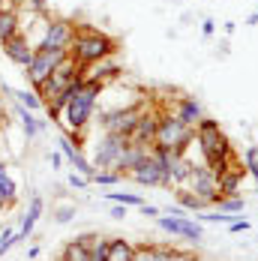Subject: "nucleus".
Instances as JSON below:
<instances>
[{"label": "nucleus", "instance_id": "33", "mask_svg": "<svg viewBox=\"0 0 258 261\" xmlns=\"http://www.w3.org/2000/svg\"><path fill=\"white\" fill-rule=\"evenodd\" d=\"M48 162H51V168L57 171V168L63 165V156H60V150H54V153H48Z\"/></svg>", "mask_w": 258, "mask_h": 261}, {"label": "nucleus", "instance_id": "25", "mask_svg": "<svg viewBox=\"0 0 258 261\" xmlns=\"http://www.w3.org/2000/svg\"><path fill=\"white\" fill-rule=\"evenodd\" d=\"M216 207L222 210V213H243V207H246V201L240 198V195H234V198H222Z\"/></svg>", "mask_w": 258, "mask_h": 261}, {"label": "nucleus", "instance_id": "3", "mask_svg": "<svg viewBox=\"0 0 258 261\" xmlns=\"http://www.w3.org/2000/svg\"><path fill=\"white\" fill-rule=\"evenodd\" d=\"M195 141V129L180 123L174 114H159V126H156V141L153 144H162V147H171L174 153L186 156L189 144Z\"/></svg>", "mask_w": 258, "mask_h": 261}, {"label": "nucleus", "instance_id": "32", "mask_svg": "<svg viewBox=\"0 0 258 261\" xmlns=\"http://www.w3.org/2000/svg\"><path fill=\"white\" fill-rule=\"evenodd\" d=\"M201 33H204V36H213V33H216V21H213V18H204V21H201Z\"/></svg>", "mask_w": 258, "mask_h": 261}, {"label": "nucleus", "instance_id": "14", "mask_svg": "<svg viewBox=\"0 0 258 261\" xmlns=\"http://www.w3.org/2000/svg\"><path fill=\"white\" fill-rule=\"evenodd\" d=\"M156 126H159V114H153V111H141V117H138V123H135V129H132V135H129V141L132 144H144V147H150L156 141Z\"/></svg>", "mask_w": 258, "mask_h": 261}, {"label": "nucleus", "instance_id": "12", "mask_svg": "<svg viewBox=\"0 0 258 261\" xmlns=\"http://www.w3.org/2000/svg\"><path fill=\"white\" fill-rule=\"evenodd\" d=\"M57 150H60V156L66 159V162H69V165L75 168L78 174H84L87 180H90V177L96 174V168H93V162H90V159L84 156V153H81V147H75V144H72V141H69L66 135H63V138L57 141Z\"/></svg>", "mask_w": 258, "mask_h": 261}, {"label": "nucleus", "instance_id": "17", "mask_svg": "<svg viewBox=\"0 0 258 261\" xmlns=\"http://www.w3.org/2000/svg\"><path fill=\"white\" fill-rule=\"evenodd\" d=\"M18 204V183L12 180L6 162H0V210H12Z\"/></svg>", "mask_w": 258, "mask_h": 261}, {"label": "nucleus", "instance_id": "36", "mask_svg": "<svg viewBox=\"0 0 258 261\" xmlns=\"http://www.w3.org/2000/svg\"><path fill=\"white\" fill-rule=\"evenodd\" d=\"M246 24H252V27H258V12H252L249 18H246Z\"/></svg>", "mask_w": 258, "mask_h": 261}, {"label": "nucleus", "instance_id": "10", "mask_svg": "<svg viewBox=\"0 0 258 261\" xmlns=\"http://www.w3.org/2000/svg\"><path fill=\"white\" fill-rule=\"evenodd\" d=\"M126 177H132V180L138 183V186H162V189H171L153 153H147V156L141 159V162H138V165H135L132 171H129Z\"/></svg>", "mask_w": 258, "mask_h": 261}, {"label": "nucleus", "instance_id": "29", "mask_svg": "<svg viewBox=\"0 0 258 261\" xmlns=\"http://www.w3.org/2000/svg\"><path fill=\"white\" fill-rule=\"evenodd\" d=\"M69 186H72V189H84V186H90V180H87V177H84V174H78V171H72V174H69Z\"/></svg>", "mask_w": 258, "mask_h": 261}, {"label": "nucleus", "instance_id": "24", "mask_svg": "<svg viewBox=\"0 0 258 261\" xmlns=\"http://www.w3.org/2000/svg\"><path fill=\"white\" fill-rule=\"evenodd\" d=\"M120 180H123V174H117V171H111V168H99V171L90 177V183H96V186H117Z\"/></svg>", "mask_w": 258, "mask_h": 261}, {"label": "nucleus", "instance_id": "23", "mask_svg": "<svg viewBox=\"0 0 258 261\" xmlns=\"http://www.w3.org/2000/svg\"><path fill=\"white\" fill-rule=\"evenodd\" d=\"M105 198L114 201V204H123V207H141L144 204V198L135 195V192H105Z\"/></svg>", "mask_w": 258, "mask_h": 261}, {"label": "nucleus", "instance_id": "20", "mask_svg": "<svg viewBox=\"0 0 258 261\" xmlns=\"http://www.w3.org/2000/svg\"><path fill=\"white\" fill-rule=\"evenodd\" d=\"M102 261H135V246H129L123 237H111Z\"/></svg>", "mask_w": 258, "mask_h": 261}, {"label": "nucleus", "instance_id": "4", "mask_svg": "<svg viewBox=\"0 0 258 261\" xmlns=\"http://www.w3.org/2000/svg\"><path fill=\"white\" fill-rule=\"evenodd\" d=\"M69 57V51L66 48H48V45H33V57H30V63L24 66V75L27 81H30V87H36L42 79H48L54 69L63 63Z\"/></svg>", "mask_w": 258, "mask_h": 261}, {"label": "nucleus", "instance_id": "26", "mask_svg": "<svg viewBox=\"0 0 258 261\" xmlns=\"http://www.w3.org/2000/svg\"><path fill=\"white\" fill-rule=\"evenodd\" d=\"M72 219H75V204H63V207H57V213H54V222L57 225H66Z\"/></svg>", "mask_w": 258, "mask_h": 261}, {"label": "nucleus", "instance_id": "21", "mask_svg": "<svg viewBox=\"0 0 258 261\" xmlns=\"http://www.w3.org/2000/svg\"><path fill=\"white\" fill-rule=\"evenodd\" d=\"M0 93H6V96H12L18 105H24L27 111H39L42 108V99L36 96V90H15V87H9V84H3L0 87Z\"/></svg>", "mask_w": 258, "mask_h": 261}, {"label": "nucleus", "instance_id": "2", "mask_svg": "<svg viewBox=\"0 0 258 261\" xmlns=\"http://www.w3.org/2000/svg\"><path fill=\"white\" fill-rule=\"evenodd\" d=\"M102 84L96 79H87L84 81V87L78 90L75 96L69 99V105L63 108V114H60V120H63V126L72 132H84L90 126V120H93V114H96V102H99V96H102Z\"/></svg>", "mask_w": 258, "mask_h": 261}, {"label": "nucleus", "instance_id": "5", "mask_svg": "<svg viewBox=\"0 0 258 261\" xmlns=\"http://www.w3.org/2000/svg\"><path fill=\"white\" fill-rule=\"evenodd\" d=\"M129 147V138L126 135H111V132H105L102 138L96 141V153H93V168H111L114 171V165L120 162L123 156V150Z\"/></svg>", "mask_w": 258, "mask_h": 261}, {"label": "nucleus", "instance_id": "6", "mask_svg": "<svg viewBox=\"0 0 258 261\" xmlns=\"http://www.w3.org/2000/svg\"><path fill=\"white\" fill-rule=\"evenodd\" d=\"M186 189H192L198 198H204L210 207H216V204L222 201V195H219V189H216V174H213L207 165H192V174H189V180H186Z\"/></svg>", "mask_w": 258, "mask_h": 261}, {"label": "nucleus", "instance_id": "13", "mask_svg": "<svg viewBox=\"0 0 258 261\" xmlns=\"http://www.w3.org/2000/svg\"><path fill=\"white\" fill-rule=\"evenodd\" d=\"M45 213V201H42V195L39 192H33L30 195V204H27L24 216H21V228L15 231V243H21L27 237L33 234V228H36V222H39V216Z\"/></svg>", "mask_w": 258, "mask_h": 261}, {"label": "nucleus", "instance_id": "38", "mask_svg": "<svg viewBox=\"0 0 258 261\" xmlns=\"http://www.w3.org/2000/svg\"><path fill=\"white\" fill-rule=\"evenodd\" d=\"M0 111H3V96H0Z\"/></svg>", "mask_w": 258, "mask_h": 261}, {"label": "nucleus", "instance_id": "34", "mask_svg": "<svg viewBox=\"0 0 258 261\" xmlns=\"http://www.w3.org/2000/svg\"><path fill=\"white\" fill-rule=\"evenodd\" d=\"M141 216H159V207H153V204H141Z\"/></svg>", "mask_w": 258, "mask_h": 261}, {"label": "nucleus", "instance_id": "8", "mask_svg": "<svg viewBox=\"0 0 258 261\" xmlns=\"http://www.w3.org/2000/svg\"><path fill=\"white\" fill-rule=\"evenodd\" d=\"M138 117H141V108L138 105H123V108H114V111H108L102 114V129L111 132V135H132L135 129V123H138Z\"/></svg>", "mask_w": 258, "mask_h": 261}, {"label": "nucleus", "instance_id": "19", "mask_svg": "<svg viewBox=\"0 0 258 261\" xmlns=\"http://www.w3.org/2000/svg\"><path fill=\"white\" fill-rule=\"evenodd\" d=\"M21 30V15L12 6H0V45Z\"/></svg>", "mask_w": 258, "mask_h": 261}, {"label": "nucleus", "instance_id": "7", "mask_svg": "<svg viewBox=\"0 0 258 261\" xmlns=\"http://www.w3.org/2000/svg\"><path fill=\"white\" fill-rule=\"evenodd\" d=\"M72 36H75V21L69 18H48L42 27V39L36 45H48V48H66L72 45Z\"/></svg>", "mask_w": 258, "mask_h": 261}, {"label": "nucleus", "instance_id": "27", "mask_svg": "<svg viewBox=\"0 0 258 261\" xmlns=\"http://www.w3.org/2000/svg\"><path fill=\"white\" fill-rule=\"evenodd\" d=\"M12 246H15V228H3V234H0V258H3Z\"/></svg>", "mask_w": 258, "mask_h": 261}, {"label": "nucleus", "instance_id": "30", "mask_svg": "<svg viewBox=\"0 0 258 261\" xmlns=\"http://www.w3.org/2000/svg\"><path fill=\"white\" fill-rule=\"evenodd\" d=\"M246 228H249V219H240V216H237L234 222H228V231H231V234H240V231H246Z\"/></svg>", "mask_w": 258, "mask_h": 261}, {"label": "nucleus", "instance_id": "11", "mask_svg": "<svg viewBox=\"0 0 258 261\" xmlns=\"http://www.w3.org/2000/svg\"><path fill=\"white\" fill-rule=\"evenodd\" d=\"M0 51L6 54V60H12L15 66H21L24 69L27 63H30V57H33V42H30V36L27 33H15V36H9L3 45H0Z\"/></svg>", "mask_w": 258, "mask_h": 261}, {"label": "nucleus", "instance_id": "37", "mask_svg": "<svg viewBox=\"0 0 258 261\" xmlns=\"http://www.w3.org/2000/svg\"><path fill=\"white\" fill-rule=\"evenodd\" d=\"M3 126H6V120H3V114H0V129H3Z\"/></svg>", "mask_w": 258, "mask_h": 261}, {"label": "nucleus", "instance_id": "1", "mask_svg": "<svg viewBox=\"0 0 258 261\" xmlns=\"http://www.w3.org/2000/svg\"><path fill=\"white\" fill-rule=\"evenodd\" d=\"M117 54V39L108 36L102 30L90 24H75V36H72V45H69V57L75 60L78 66L90 69L93 63L108 60Z\"/></svg>", "mask_w": 258, "mask_h": 261}, {"label": "nucleus", "instance_id": "18", "mask_svg": "<svg viewBox=\"0 0 258 261\" xmlns=\"http://www.w3.org/2000/svg\"><path fill=\"white\" fill-rule=\"evenodd\" d=\"M174 117H177L180 123H186V126H195V123L204 117V108H201V102H198L195 96H180V99H177Z\"/></svg>", "mask_w": 258, "mask_h": 261}, {"label": "nucleus", "instance_id": "15", "mask_svg": "<svg viewBox=\"0 0 258 261\" xmlns=\"http://www.w3.org/2000/svg\"><path fill=\"white\" fill-rule=\"evenodd\" d=\"M93 234H81L75 240H69L60 252V261H93Z\"/></svg>", "mask_w": 258, "mask_h": 261}, {"label": "nucleus", "instance_id": "35", "mask_svg": "<svg viewBox=\"0 0 258 261\" xmlns=\"http://www.w3.org/2000/svg\"><path fill=\"white\" fill-rule=\"evenodd\" d=\"M111 216H114V219H123V216H126V207H123V204H114V207H111Z\"/></svg>", "mask_w": 258, "mask_h": 261}, {"label": "nucleus", "instance_id": "9", "mask_svg": "<svg viewBox=\"0 0 258 261\" xmlns=\"http://www.w3.org/2000/svg\"><path fill=\"white\" fill-rule=\"evenodd\" d=\"M156 225L162 228V231H168V234L174 237H183V240H204V228H201V222L198 219H189V216H156Z\"/></svg>", "mask_w": 258, "mask_h": 261}, {"label": "nucleus", "instance_id": "16", "mask_svg": "<svg viewBox=\"0 0 258 261\" xmlns=\"http://www.w3.org/2000/svg\"><path fill=\"white\" fill-rule=\"evenodd\" d=\"M12 111H15V117H18V123H21V132H24V138L27 141H33V138H36V135H39V132H45V126H48V123H45V120H39V117H36V111H27L24 105H12Z\"/></svg>", "mask_w": 258, "mask_h": 261}, {"label": "nucleus", "instance_id": "31", "mask_svg": "<svg viewBox=\"0 0 258 261\" xmlns=\"http://www.w3.org/2000/svg\"><path fill=\"white\" fill-rule=\"evenodd\" d=\"M171 261H198V255H192V252H180V249H174V252H171Z\"/></svg>", "mask_w": 258, "mask_h": 261}, {"label": "nucleus", "instance_id": "28", "mask_svg": "<svg viewBox=\"0 0 258 261\" xmlns=\"http://www.w3.org/2000/svg\"><path fill=\"white\" fill-rule=\"evenodd\" d=\"M21 6H24L27 12H36V15H45V9H48L45 0H21Z\"/></svg>", "mask_w": 258, "mask_h": 261}, {"label": "nucleus", "instance_id": "22", "mask_svg": "<svg viewBox=\"0 0 258 261\" xmlns=\"http://www.w3.org/2000/svg\"><path fill=\"white\" fill-rule=\"evenodd\" d=\"M174 198H177V204H180L183 210H192V213H201V210L210 207L204 198H198V195H195L192 189H186V186H174Z\"/></svg>", "mask_w": 258, "mask_h": 261}]
</instances>
